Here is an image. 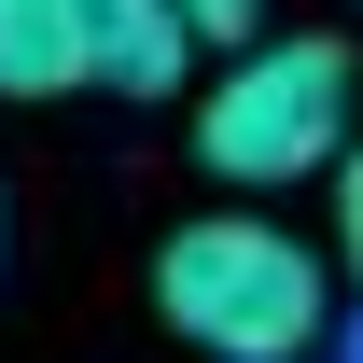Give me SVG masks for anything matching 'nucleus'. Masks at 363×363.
<instances>
[{
	"label": "nucleus",
	"mask_w": 363,
	"mask_h": 363,
	"mask_svg": "<svg viewBox=\"0 0 363 363\" xmlns=\"http://www.w3.org/2000/svg\"><path fill=\"white\" fill-rule=\"evenodd\" d=\"M0 279H14V210H0Z\"/></svg>",
	"instance_id": "6"
},
{
	"label": "nucleus",
	"mask_w": 363,
	"mask_h": 363,
	"mask_svg": "<svg viewBox=\"0 0 363 363\" xmlns=\"http://www.w3.org/2000/svg\"><path fill=\"white\" fill-rule=\"evenodd\" d=\"M168 28H182V43H238V56H252L266 0H168Z\"/></svg>",
	"instance_id": "4"
},
{
	"label": "nucleus",
	"mask_w": 363,
	"mask_h": 363,
	"mask_svg": "<svg viewBox=\"0 0 363 363\" xmlns=\"http://www.w3.org/2000/svg\"><path fill=\"white\" fill-rule=\"evenodd\" d=\"M196 168L238 182V196L335 182L350 168V43L335 28H279V43L224 56L210 98H196Z\"/></svg>",
	"instance_id": "2"
},
{
	"label": "nucleus",
	"mask_w": 363,
	"mask_h": 363,
	"mask_svg": "<svg viewBox=\"0 0 363 363\" xmlns=\"http://www.w3.org/2000/svg\"><path fill=\"white\" fill-rule=\"evenodd\" d=\"M182 70L168 0H0V98H182Z\"/></svg>",
	"instance_id": "3"
},
{
	"label": "nucleus",
	"mask_w": 363,
	"mask_h": 363,
	"mask_svg": "<svg viewBox=\"0 0 363 363\" xmlns=\"http://www.w3.org/2000/svg\"><path fill=\"white\" fill-rule=\"evenodd\" d=\"M335 294H363V140H350V168H335Z\"/></svg>",
	"instance_id": "5"
},
{
	"label": "nucleus",
	"mask_w": 363,
	"mask_h": 363,
	"mask_svg": "<svg viewBox=\"0 0 363 363\" xmlns=\"http://www.w3.org/2000/svg\"><path fill=\"white\" fill-rule=\"evenodd\" d=\"M154 321H168L182 350H210V363H308L335 335V279L266 210H196L154 252Z\"/></svg>",
	"instance_id": "1"
}]
</instances>
